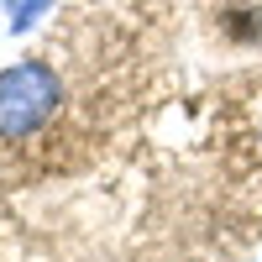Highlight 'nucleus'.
I'll list each match as a JSON object with an SVG mask.
<instances>
[{
  "label": "nucleus",
  "instance_id": "3",
  "mask_svg": "<svg viewBox=\"0 0 262 262\" xmlns=\"http://www.w3.org/2000/svg\"><path fill=\"white\" fill-rule=\"evenodd\" d=\"M6 6H11V11H16V6H21V0H6Z\"/></svg>",
  "mask_w": 262,
  "mask_h": 262
},
{
  "label": "nucleus",
  "instance_id": "1",
  "mask_svg": "<svg viewBox=\"0 0 262 262\" xmlns=\"http://www.w3.org/2000/svg\"><path fill=\"white\" fill-rule=\"evenodd\" d=\"M63 111V79L48 58L0 69V142H27Z\"/></svg>",
  "mask_w": 262,
  "mask_h": 262
},
{
  "label": "nucleus",
  "instance_id": "2",
  "mask_svg": "<svg viewBox=\"0 0 262 262\" xmlns=\"http://www.w3.org/2000/svg\"><path fill=\"white\" fill-rule=\"evenodd\" d=\"M42 11H53V0H21V6L11 11V32H32L42 21Z\"/></svg>",
  "mask_w": 262,
  "mask_h": 262
}]
</instances>
